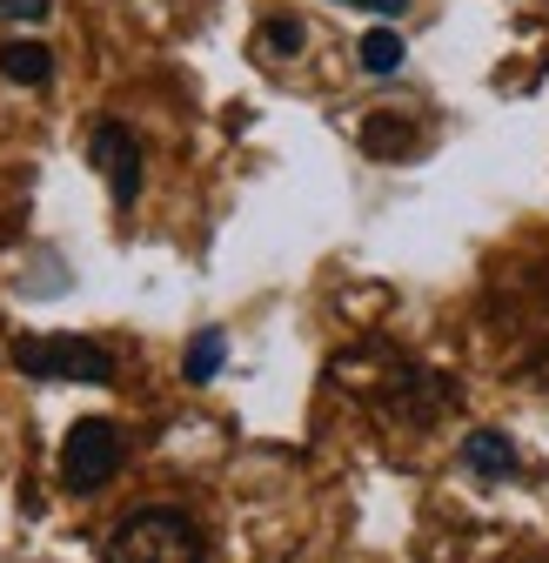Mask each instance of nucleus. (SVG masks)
I'll return each mask as SVG.
<instances>
[{
    "label": "nucleus",
    "instance_id": "nucleus-1",
    "mask_svg": "<svg viewBox=\"0 0 549 563\" xmlns=\"http://www.w3.org/2000/svg\"><path fill=\"white\" fill-rule=\"evenodd\" d=\"M101 563H209V537L201 523L175 504H148V510H127L108 537Z\"/></svg>",
    "mask_w": 549,
    "mask_h": 563
},
{
    "label": "nucleus",
    "instance_id": "nucleus-2",
    "mask_svg": "<svg viewBox=\"0 0 549 563\" xmlns=\"http://www.w3.org/2000/svg\"><path fill=\"white\" fill-rule=\"evenodd\" d=\"M14 369L34 383H114V356L88 335H21Z\"/></svg>",
    "mask_w": 549,
    "mask_h": 563
},
{
    "label": "nucleus",
    "instance_id": "nucleus-3",
    "mask_svg": "<svg viewBox=\"0 0 549 563\" xmlns=\"http://www.w3.org/2000/svg\"><path fill=\"white\" fill-rule=\"evenodd\" d=\"M121 430L108 416H81L75 430H67V443H60V483L75 489V497H94V489H108L114 483V470H121Z\"/></svg>",
    "mask_w": 549,
    "mask_h": 563
},
{
    "label": "nucleus",
    "instance_id": "nucleus-4",
    "mask_svg": "<svg viewBox=\"0 0 549 563\" xmlns=\"http://www.w3.org/2000/svg\"><path fill=\"white\" fill-rule=\"evenodd\" d=\"M88 162L108 175V195H114V208L127 216L134 195H142V141L127 134V121H101L88 134Z\"/></svg>",
    "mask_w": 549,
    "mask_h": 563
},
{
    "label": "nucleus",
    "instance_id": "nucleus-5",
    "mask_svg": "<svg viewBox=\"0 0 549 563\" xmlns=\"http://www.w3.org/2000/svg\"><path fill=\"white\" fill-rule=\"evenodd\" d=\"M462 470L483 476V483H503V476H516V443L503 430H469L462 437Z\"/></svg>",
    "mask_w": 549,
    "mask_h": 563
},
{
    "label": "nucleus",
    "instance_id": "nucleus-6",
    "mask_svg": "<svg viewBox=\"0 0 549 563\" xmlns=\"http://www.w3.org/2000/svg\"><path fill=\"white\" fill-rule=\"evenodd\" d=\"M0 75L14 88H47L54 81V47L47 41H8L0 47Z\"/></svg>",
    "mask_w": 549,
    "mask_h": 563
},
{
    "label": "nucleus",
    "instance_id": "nucleus-7",
    "mask_svg": "<svg viewBox=\"0 0 549 563\" xmlns=\"http://www.w3.org/2000/svg\"><path fill=\"white\" fill-rule=\"evenodd\" d=\"M222 363H228V335H222V329H201V335L188 342V356H181V376H188V383H215Z\"/></svg>",
    "mask_w": 549,
    "mask_h": 563
},
{
    "label": "nucleus",
    "instance_id": "nucleus-8",
    "mask_svg": "<svg viewBox=\"0 0 549 563\" xmlns=\"http://www.w3.org/2000/svg\"><path fill=\"white\" fill-rule=\"evenodd\" d=\"M402 54H408V47H402V34H395V27H369V34H362V47H356L362 75H376V81H382V75H395Z\"/></svg>",
    "mask_w": 549,
    "mask_h": 563
},
{
    "label": "nucleus",
    "instance_id": "nucleus-9",
    "mask_svg": "<svg viewBox=\"0 0 549 563\" xmlns=\"http://www.w3.org/2000/svg\"><path fill=\"white\" fill-rule=\"evenodd\" d=\"M302 47V21H268L261 27V54H295Z\"/></svg>",
    "mask_w": 549,
    "mask_h": 563
},
{
    "label": "nucleus",
    "instance_id": "nucleus-10",
    "mask_svg": "<svg viewBox=\"0 0 549 563\" xmlns=\"http://www.w3.org/2000/svg\"><path fill=\"white\" fill-rule=\"evenodd\" d=\"M54 0H0V21H47Z\"/></svg>",
    "mask_w": 549,
    "mask_h": 563
},
{
    "label": "nucleus",
    "instance_id": "nucleus-11",
    "mask_svg": "<svg viewBox=\"0 0 549 563\" xmlns=\"http://www.w3.org/2000/svg\"><path fill=\"white\" fill-rule=\"evenodd\" d=\"M335 8H362V14H382V21H402L408 0H335Z\"/></svg>",
    "mask_w": 549,
    "mask_h": 563
}]
</instances>
